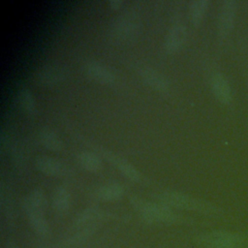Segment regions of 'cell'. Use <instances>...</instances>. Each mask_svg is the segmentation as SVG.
<instances>
[{"instance_id":"9c48e42d","label":"cell","mask_w":248,"mask_h":248,"mask_svg":"<svg viewBox=\"0 0 248 248\" xmlns=\"http://www.w3.org/2000/svg\"><path fill=\"white\" fill-rule=\"evenodd\" d=\"M84 69L87 76L99 82L111 83L114 80V76L111 71L97 61H90L86 63Z\"/></svg>"},{"instance_id":"ffe728a7","label":"cell","mask_w":248,"mask_h":248,"mask_svg":"<svg viewBox=\"0 0 248 248\" xmlns=\"http://www.w3.org/2000/svg\"><path fill=\"white\" fill-rule=\"evenodd\" d=\"M209 2L207 0H197L192 1L190 4V16L193 23L199 24L202 19Z\"/></svg>"},{"instance_id":"ba28073f","label":"cell","mask_w":248,"mask_h":248,"mask_svg":"<svg viewBox=\"0 0 248 248\" xmlns=\"http://www.w3.org/2000/svg\"><path fill=\"white\" fill-rule=\"evenodd\" d=\"M186 39V28L182 24H175L173 25L167 37H166V42H165V49L170 52H175L177 51L181 46L184 44Z\"/></svg>"},{"instance_id":"e0dca14e","label":"cell","mask_w":248,"mask_h":248,"mask_svg":"<svg viewBox=\"0 0 248 248\" xmlns=\"http://www.w3.org/2000/svg\"><path fill=\"white\" fill-rule=\"evenodd\" d=\"M108 158H109V160L118 168V170L129 179L133 180V181H140V172L133 167L131 166L129 163L125 162L124 160L115 157L113 155H110L108 153H107Z\"/></svg>"},{"instance_id":"44dd1931","label":"cell","mask_w":248,"mask_h":248,"mask_svg":"<svg viewBox=\"0 0 248 248\" xmlns=\"http://www.w3.org/2000/svg\"><path fill=\"white\" fill-rule=\"evenodd\" d=\"M17 100L18 103L20 105V107L22 108V109L28 113V114H33L36 112V104H35V100L31 94V92L26 89L23 88L18 92L17 95Z\"/></svg>"},{"instance_id":"603a6c76","label":"cell","mask_w":248,"mask_h":248,"mask_svg":"<svg viewBox=\"0 0 248 248\" xmlns=\"http://www.w3.org/2000/svg\"><path fill=\"white\" fill-rule=\"evenodd\" d=\"M121 4H122V2L119 1V0H111V1H109V5H110L111 8H118Z\"/></svg>"},{"instance_id":"8fae6325","label":"cell","mask_w":248,"mask_h":248,"mask_svg":"<svg viewBox=\"0 0 248 248\" xmlns=\"http://www.w3.org/2000/svg\"><path fill=\"white\" fill-rule=\"evenodd\" d=\"M95 195L101 201L116 202L123 197L124 188L117 182H109L99 187Z\"/></svg>"},{"instance_id":"5b68a950","label":"cell","mask_w":248,"mask_h":248,"mask_svg":"<svg viewBox=\"0 0 248 248\" xmlns=\"http://www.w3.org/2000/svg\"><path fill=\"white\" fill-rule=\"evenodd\" d=\"M210 87L216 97V99L225 105H228L232 100V87L226 78V77L221 73H214L210 77Z\"/></svg>"},{"instance_id":"d6986e66","label":"cell","mask_w":248,"mask_h":248,"mask_svg":"<svg viewBox=\"0 0 248 248\" xmlns=\"http://www.w3.org/2000/svg\"><path fill=\"white\" fill-rule=\"evenodd\" d=\"M78 161H79V164L82 166V168L89 171H97L102 167L100 158L96 154L90 151H83L79 153Z\"/></svg>"},{"instance_id":"2e32d148","label":"cell","mask_w":248,"mask_h":248,"mask_svg":"<svg viewBox=\"0 0 248 248\" xmlns=\"http://www.w3.org/2000/svg\"><path fill=\"white\" fill-rule=\"evenodd\" d=\"M62 78V73L56 67L46 66L45 68L38 71L36 78L38 82L45 85H51L57 83Z\"/></svg>"},{"instance_id":"ac0fdd59","label":"cell","mask_w":248,"mask_h":248,"mask_svg":"<svg viewBox=\"0 0 248 248\" xmlns=\"http://www.w3.org/2000/svg\"><path fill=\"white\" fill-rule=\"evenodd\" d=\"M39 140L41 143L47 149L49 150H60L62 147V142L60 139L57 137V135L49 130V129H43L39 133Z\"/></svg>"},{"instance_id":"6da1fadb","label":"cell","mask_w":248,"mask_h":248,"mask_svg":"<svg viewBox=\"0 0 248 248\" xmlns=\"http://www.w3.org/2000/svg\"><path fill=\"white\" fill-rule=\"evenodd\" d=\"M130 202L140 218L148 224H177L182 222V217L165 203L147 202L135 196L130 198Z\"/></svg>"},{"instance_id":"9a60e30c","label":"cell","mask_w":248,"mask_h":248,"mask_svg":"<svg viewBox=\"0 0 248 248\" xmlns=\"http://www.w3.org/2000/svg\"><path fill=\"white\" fill-rule=\"evenodd\" d=\"M97 225L98 224L83 227L80 229H77V231L72 235H70L68 238H66L63 241V243L61 244V247L68 248V247L76 246V245H78V244L84 242L96 232Z\"/></svg>"},{"instance_id":"7402d4cb","label":"cell","mask_w":248,"mask_h":248,"mask_svg":"<svg viewBox=\"0 0 248 248\" xmlns=\"http://www.w3.org/2000/svg\"><path fill=\"white\" fill-rule=\"evenodd\" d=\"M135 30V24L127 19H122L121 21L118 22L116 28H115V33L120 36V37H127L131 35Z\"/></svg>"},{"instance_id":"7a4b0ae2","label":"cell","mask_w":248,"mask_h":248,"mask_svg":"<svg viewBox=\"0 0 248 248\" xmlns=\"http://www.w3.org/2000/svg\"><path fill=\"white\" fill-rule=\"evenodd\" d=\"M160 202L165 203L170 207L180 208L199 212L208 216H220L223 211L217 205L198 198L191 197L175 191H165L159 194Z\"/></svg>"},{"instance_id":"7c38bea8","label":"cell","mask_w":248,"mask_h":248,"mask_svg":"<svg viewBox=\"0 0 248 248\" xmlns=\"http://www.w3.org/2000/svg\"><path fill=\"white\" fill-rule=\"evenodd\" d=\"M102 217H103V211L100 208L88 207L77 215L74 222V227L76 229H80L83 227L96 225L98 224V221Z\"/></svg>"},{"instance_id":"8992f818","label":"cell","mask_w":248,"mask_h":248,"mask_svg":"<svg viewBox=\"0 0 248 248\" xmlns=\"http://www.w3.org/2000/svg\"><path fill=\"white\" fill-rule=\"evenodd\" d=\"M46 207V198L40 189L32 190L23 200V210L28 213H44Z\"/></svg>"},{"instance_id":"cb8c5ba5","label":"cell","mask_w":248,"mask_h":248,"mask_svg":"<svg viewBox=\"0 0 248 248\" xmlns=\"http://www.w3.org/2000/svg\"><path fill=\"white\" fill-rule=\"evenodd\" d=\"M6 248H19V247L15 243H11V244H8Z\"/></svg>"},{"instance_id":"5bb4252c","label":"cell","mask_w":248,"mask_h":248,"mask_svg":"<svg viewBox=\"0 0 248 248\" xmlns=\"http://www.w3.org/2000/svg\"><path fill=\"white\" fill-rule=\"evenodd\" d=\"M26 217L31 229L38 236L47 237L49 235L50 228L44 213H28Z\"/></svg>"},{"instance_id":"52a82bcc","label":"cell","mask_w":248,"mask_h":248,"mask_svg":"<svg viewBox=\"0 0 248 248\" xmlns=\"http://www.w3.org/2000/svg\"><path fill=\"white\" fill-rule=\"evenodd\" d=\"M36 167L43 173L51 176H62L67 172V169L60 161L47 156L38 157Z\"/></svg>"},{"instance_id":"4fadbf2b","label":"cell","mask_w":248,"mask_h":248,"mask_svg":"<svg viewBox=\"0 0 248 248\" xmlns=\"http://www.w3.org/2000/svg\"><path fill=\"white\" fill-rule=\"evenodd\" d=\"M140 74L143 80L153 88L160 91H167L169 89L168 80L161 74L154 71L153 69L148 67L141 68Z\"/></svg>"},{"instance_id":"30bf717a","label":"cell","mask_w":248,"mask_h":248,"mask_svg":"<svg viewBox=\"0 0 248 248\" xmlns=\"http://www.w3.org/2000/svg\"><path fill=\"white\" fill-rule=\"evenodd\" d=\"M71 207V194L64 186L57 187L52 195V208L58 215L66 214Z\"/></svg>"},{"instance_id":"277c9868","label":"cell","mask_w":248,"mask_h":248,"mask_svg":"<svg viewBox=\"0 0 248 248\" xmlns=\"http://www.w3.org/2000/svg\"><path fill=\"white\" fill-rule=\"evenodd\" d=\"M236 8L237 4L233 0H226L222 2L217 20L218 36L221 39L227 38L232 32L234 25Z\"/></svg>"},{"instance_id":"3957f363","label":"cell","mask_w":248,"mask_h":248,"mask_svg":"<svg viewBox=\"0 0 248 248\" xmlns=\"http://www.w3.org/2000/svg\"><path fill=\"white\" fill-rule=\"evenodd\" d=\"M195 242L202 248H248V233L212 230L198 234Z\"/></svg>"}]
</instances>
